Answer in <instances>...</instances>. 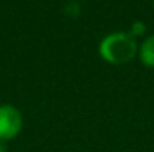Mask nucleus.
<instances>
[{"label": "nucleus", "mask_w": 154, "mask_h": 152, "mask_svg": "<svg viewBox=\"0 0 154 152\" xmlns=\"http://www.w3.org/2000/svg\"><path fill=\"white\" fill-rule=\"evenodd\" d=\"M139 43L130 33L125 31H115L107 34L98 44V54L108 64L122 66L138 56Z\"/></svg>", "instance_id": "nucleus-1"}, {"label": "nucleus", "mask_w": 154, "mask_h": 152, "mask_svg": "<svg viewBox=\"0 0 154 152\" xmlns=\"http://www.w3.org/2000/svg\"><path fill=\"white\" fill-rule=\"evenodd\" d=\"M23 129V116L13 105H0V141L8 142Z\"/></svg>", "instance_id": "nucleus-2"}, {"label": "nucleus", "mask_w": 154, "mask_h": 152, "mask_svg": "<svg viewBox=\"0 0 154 152\" xmlns=\"http://www.w3.org/2000/svg\"><path fill=\"white\" fill-rule=\"evenodd\" d=\"M138 59L146 67L154 69V34L148 36L138 46Z\"/></svg>", "instance_id": "nucleus-3"}, {"label": "nucleus", "mask_w": 154, "mask_h": 152, "mask_svg": "<svg viewBox=\"0 0 154 152\" xmlns=\"http://www.w3.org/2000/svg\"><path fill=\"white\" fill-rule=\"evenodd\" d=\"M146 33V25L143 23V21H134L133 25H131V31H130V34L133 36L134 39L138 38V36H143Z\"/></svg>", "instance_id": "nucleus-4"}, {"label": "nucleus", "mask_w": 154, "mask_h": 152, "mask_svg": "<svg viewBox=\"0 0 154 152\" xmlns=\"http://www.w3.org/2000/svg\"><path fill=\"white\" fill-rule=\"evenodd\" d=\"M0 152H8V147H7V142L0 141Z\"/></svg>", "instance_id": "nucleus-5"}, {"label": "nucleus", "mask_w": 154, "mask_h": 152, "mask_svg": "<svg viewBox=\"0 0 154 152\" xmlns=\"http://www.w3.org/2000/svg\"><path fill=\"white\" fill-rule=\"evenodd\" d=\"M152 8H154V3H152Z\"/></svg>", "instance_id": "nucleus-6"}]
</instances>
